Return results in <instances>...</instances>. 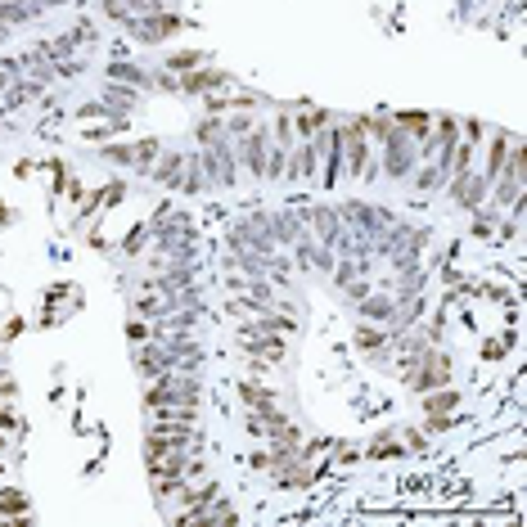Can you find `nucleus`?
Wrapping results in <instances>:
<instances>
[{
  "instance_id": "obj_4",
  "label": "nucleus",
  "mask_w": 527,
  "mask_h": 527,
  "mask_svg": "<svg viewBox=\"0 0 527 527\" xmlns=\"http://www.w3.org/2000/svg\"><path fill=\"white\" fill-rule=\"evenodd\" d=\"M397 131H410V136H419V140H428V131H433V117L428 113H397V122H392Z\"/></svg>"
},
{
  "instance_id": "obj_5",
  "label": "nucleus",
  "mask_w": 527,
  "mask_h": 527,
  "mask_svg": "<svg viewBox=\"0 0 527 527\" xmlns=\"http://www.w3.org/2000/svg\"><path fill=\"white\" fill-rule=\"evenodd\" d=\"M230 77L226 72H194V77L180 81V91H216V86H226Z\"/></svg>"
},
{
  "instance_id": "obj_6",
  "label": "nucleus",
  "mask_w": 527,
  "mask_h": 527,
  "mask_svg": "<svg viewBox=\"0 0 527 527\" xmlns=\"http://www.w3.org/2000/svg\"><path fill=\"white\" fill-rule=\"evenodd\" d=\"M226 108H253V95H221V100H207V113H226Z\"/></svg>"
},
{
  "instance_id": "obj_3",
  "label": "nucleus",
  "mask_w": 527,
  "mask_h": 527,
  "mask_svg": "<svg viewBox=\"0 0 527 527\" xmlns=\"http://www.w3.org/2000/svg\"><path fill=\"white\" fill-rule=\"evenodd\" d=\"M509 144H514V136H496L492 144H487V167H482L487 180L500 176V167H505V158H509Z\"/></svg>"
},
{
  "instance_id": "obj_13",
  "label": "nucleus",
  "mask_w": 527,
  "mask_h": 527,
  "mask_svg": "<svg viewBox=\"0 0 527 527\" xmlns=\"http://www.w3.org/2000/svg\"><path fill=\"white\" fill-rule=\"evenodd\" d=\"M207 500H212V482L199 487V492H190V496H185V505H207Z\"/></svg>"
},
{
  "instance_id": "obj_14",
  "label": "nucleus",
  "mask_w": 527,
  "mask_h": 527,
  "mask_svg": "<svg viewBox=\"0 0 527 527\" xmlns=\"http://www.w3.org/2000/svg\"><path fill=\"white\" fill-rule=\"evenodd\" d=\"M199 59H203V54H194V50H190V54H176V59H171V68H194Z\"/></svg>"
},
{
  "instance_id": "obj_7",
  "label": "nucleus",
  "mask_w": 527,
  "mask_h": 527,
  "mask_svg": "<svg viewBox=\"0 0 527 527\" xmlns=\"http://www.w3.org/2000/svg\"><path fill=\"white\" fill-rule=\"evenodd\" d=\"M176 171H180V154H167L163 163H158L154 176H158V180H171V185H180V176H176Z\"/></svg>"
},
{
  "instance_id": "obj_12",
  "label": "nucleus",
  "mask_w": 527,
  "mask_h": 527,
  "mask_svg": "<svg viewBox=\"0 0 527 527\" xmlns=\"http://www.w3.org/2000/svg\"><path fill=\"white\" fill-rule=\"evenodd\" d=\"M176 28H180V23L163 14V18H154V23H149V28H144V32H149V36H163V32H176Z\"/></svg>"
},
{
  "instance_id": "obj_15",
  "label": "nucleus",
  "mask_w": 527,
  "mask_h": 527,
  "mask_svg": "<svg viewBox=\"0 0 527 527\" xmlns=\"http://www.w3.org/2000/svg\"><path fill=\"white\" fill-rule=\"evenodd\" d=\"M127 334H131V342H144V338H149V329H144V325H136V320H131V329H127Z\"/></svg>"
},
{
  "instance_id": "obj_8",
  "label": "nucleus",
  "mask_w": 527,
  "mask_h": 527,
  "mask_svg": "<svg viewBox=\"0 0 527 527\" xmlns=\"http://www.w3.org/2000/svg\"><path fill=\"white\" fill-rule=\"evenodd\" d=\"M23 509H28V500H23V496H0V514H5V519H18Z\"/></svg>"
},
{
  "instance_id": "obj_11",
  "label": "nucleus",
  "mask_w": 527,
  "mask_h": 527,
  "mask_svg": "<svg viewBox=\"0 0 527 527\" xmlns=\"http://www.w3.org/2000/svg\"><path fill=\"white\" fill-rule=\"evenodd\" d=\"M243 401L262 410V406H271V392H266V388H243Z\"/></svg>"
},
{
  "instance_id": "obj_10",
  "label": "nucleus",
  "mask_w": 527,
  "mask_h": 527,
  "mask_svg": "<svg viewBox=\"0 0 527 527\" xmlns=\"http://www.w3.org/2000/svg\"><path fill=\"white\" fill-rule=\"evenodd\" d=\"M424 406L428 410H451V406H460V397H456V392H437V397H428Z\"/></svg>"
},
{
  "instance_id": "obj_9",
  "label": "nucleus",
  "mask_w": 527,
  "mask_h": 527,
  "mask_svg": "<svg viewBox=\"0 0 527 527\" xmlns=\"http://www.w3.org/2000/svg\"><path fill=\"white\" fill-rule=\"evenodd\" d=\"M320 127H325V113H302V117H298V131H302V136H315Z\"/></svg>"
},
{
  "instance_id": "obj_2",
  "label": "nucleus",
  "mask_w": 527,
  "mask_h": 527,
  "mask_svg": "<svg viewBox=\"0 0 527 527\" xmlns=\"http://www.w3.org/2000/svg\"><path fill=\"white\" fill-rule=\"evenodd\" d=\"M266 149H271V144H266V131L262 127H253V136L239 144V158L248 163L253 180H266Z\"/></svg>"
},
{
  "instance_id": "obj_1",
  "label": "nucleus",
  "mask_w": 527,
  "mask_h": 527,
  "mask_svg": "<svg viewBox=\"0 0 527 527\" xmlns=\"http://www.w3.org/2000/svg\"><path fill=\"white\" fill-rule=\"evenodd\" d=\"M342 158H347V171H352V176H374L370 140H365V127H361V122H347V127H342Z\"/></svg>"
},
{
  "instance_id": "obj_16",
  "label": "nucleus",
  "mask_w": 527,
  "mask_h": 527,
  "mask_svg": "<svg viewBox=\"0 0 527 527\" xmlns=\"http://www.w3.org/2000/svg\"><path fill=\"white\" fill-rule=\"evenodd\" d=\"M0 442H5V437H0Z\"/></svg>"
}]
</instances>
